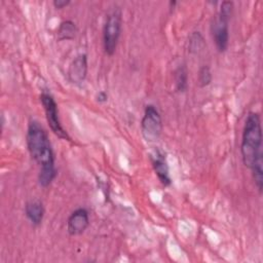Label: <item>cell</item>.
I'll return each instance as SVG.
<instances>
[{
  "instance_id": "6da1fadb",
  "label": "cell",
  "mask_w": 263,
  "mask_h": 263,
  "mask_svg": "<svg viewBox=\"0 0 263 263\" xmlns=\"http://www.w3.org/2000/svg\"><path fill=\"white\" fill-rule=\"evenodd\" d=\"M26 141L31 157L39 165L38 182L41 187H47L57 177L54 154L48 135L36 120L28 124Z\"/></svg>"
},
{
  "instance_id": "7a4b0ae2",
  "label": "cell",
  "mask_w": 263,
  "mask_h": 263,
  "mask_svg": "<svg viewBox=\"0 0 263 263\" xmlns=\"http://www.w3.org/2000/svg\"><path fill=\"white\" fill-rule=\"evenodd\" d=\"M241 158L245 166L251 168L255 160L263 156L262 153V127L258 113L250 112L246 118L240 145Z\"/></svg>"
},
{
  "instance_id": "3957f363",
  "label": "cell",
  "mask_w": 263,
  "mask_h": 263,
  "mask_svg": "<svg viewBox=\"0 0 263 263\" xmlns=\"http://www.w3.org/2000/svg\"><path fill=\"white\" fill-rule=\"evenodd\" d=\"M233 12V2L223 1L216 16L212 24L213 40L218 51L223 52L227 49L229 43V21Z\"/></svg>"
},
{
  "instance_id": "277c9868",
  "label": "cell",
  "mask_w": 263,
  "mask_h": 263,
  "mask_svg": "<svg viewBox=\"0 0 263 263\" xmlns=\"http://www.w3.org/2000/svg\"><path fill=\"white\" fill-rule=\"evenodd\" d=\"M122 13L118 7L112 9L106 17L103 28V45L108 55H113L121 34Z\"/></svg>"
},
{
  "instance_id": "5b68a950",
  "label": "cell",
  "mask_w": 263,
  "mask_h": 263,
  "mask_svg": "<svg viewBox=\"0 0 263 263\" xmlns=\"http://www.w3.org/2000/svg\"><path fill=\"white\" fill-rule=\"evenodd\" d=\"M162 132V119L154 105H147L141 121V133L147 142H155Z\"/></svg>"
},
{
  "instance_id": "8992f818",
  "label": "cell",
  "mask_w": 263,
  "mask_h": 263,
  "mask_svg": "<svg viewBox=\"0 0 263 263\" xmlns=\"http://www.w3.org/2000/svg\"><path fill=\"white\" fill-rule=\"evenodd\" d=\"M40 101H41V104L44 109L47 123H48L50 129L52 130V133L61 139L70 141V137H69L68 133L64 129V127L61 123L58 105H57V102L53 99V97L47 91H42V93L40 95Z\"/></svg>"
},
{
  "instance_id": "52a82bcc",
  "label": "cell",
  "mask_w": 263,
  "mask_h": 263,
  "mask_svg": "<svg viewBox=\"0 0 263 263\" xmlns=\"http://www.w3.org/2000/svg\"><path fill=\"white\" fill-rule=\"evenodd\" d=\"M88 225V212L83 208L75 210L67 220V230L70 235H79L83 233Z\"/></svg>"
},
{
  "instance_id": "ba28073f",
  "label": "cell",
  "mask_w": 263,
  "mask_h": 263,
  "mask_svg": "<svg viewBox=\"0 0 263 263\" xmlns=\"http://www.w3.org/2000/svg\"><path fill=\"white\" fill-rule=\"evenodd\" d=\"M87 74V55L85 53L78 54L70 64L68 69L69 80L75 84L84 81Z\"/></svg>"
},
{
  "instance_id": "9c48e42d",
  "label": "cell",
  "mask_w": 263,
  "mask_h": 263,
  "mask_svg": "<svg viewBox=\"0 0 263 263\" xmlns=\"http://www.w3.org/2000/svg\"><path fill=\"white\" fill-rule=\"evenodd\" d=\"M151 162L153 170L160 181V183L164 186H170L172 183L170 176V168L166 161V157L163 152L160 150H156L154 154L151 155Z\"/></svg>"
},
{
  "instance_id": "30bf717a",
  "label": "cell",
  "mask_w": 263,
  "mask_h": 263,
  "mask_svg": "<svg viewBox=\"0 0 263 263\" xmlns=\"http://www.w3.org/2000/svg\"><path fill=\"white\" fill-rule=\"evenodd\" d=\"M25 214L33 225L38 226L44 217V206L40 200H31L25 205Z\"/></svg>"
},
{
  "instance_id": "8fae6325",
  "label": "cell",
  "mask_w": 263,
  "mask_h": 263,
  "mask_svg": "<svg viewBox=\"0 0 263 263\" xmlns=\"http://www.w3.org/2000/svg\"><path fill=\"white\" fill-rule=\"evenodd\" d=\"M250 170L252 171L254 183L259 192L261 193L263 188V156L258 157Z\"/></svg>"
},
{
  "instance_id": "7c38bea8",
  "label": "cell",
  "mask_w": 263,
  "mask_h": 263,
  "mask_svg": "<svg viewBox=\"0 0 263 263\" xmlns=\"http://www.w3.org/2000/svg\"><path fill=\"white\" fill-rule=\"evenodd\" d=\"M175 83L178 91H185L188 87V73L184 65L179 66L175 71Z\"/></svg>"
},
{
  "instance_id": "4fadbf2b",
  "label": "cell",
  "mask_w": 263,
  "mask_h": 263,
  "mask_svg": "<svg viewBox=\"0 0 263 263\" xmlns=\"http://www.w3.org/2000/svg\"><path fill=\"white\" fill-rule=\"evenodd\" d=\"M76 31V26L72 21H64L59 27L58 35L61 40H70L75 37Z\"/></svg>"
},
{
  "instance_id": "5bb4252c",
  "label": "cell",
  "mask_w": 263,
  "mask_h": 263,
  "mask_svg": "<svg viewBox=\"0 0 263 263\" xmlns=\"http://www.w3.org/2000/svg\"><path fill=\"white\" fill-rule=\"evenodd\" d=\"M204 46V40L203 37L201 36V34L199 32H194L191 37H190V41H189V50L191 52H198L199 50L202 49V47Z\"/></svg>"
},
{
  "instance_id": "9a60e30c",
  "label": "cell",
  "mask_w": 263,
  "mask_h": 263,
  "mask_svg": "<svg viewBox=\"0 0 263 263\" xmlns=\"http://www.w3.org/2000/svg\"><path fill=\"white\" fill-rule=\"evenodd\" d=\"M212 81V73L209 66H202L198 71V84L201 87L209 85Z\"/></svg>"
},
{
  "instance_id": "2e32d148",
  "label": "cell",
  "mask_w": 263,
  "mask_h": 263,
  "mask_svg": "<svg viewBox=\"0 0 263 263\" xmlns=\"http://www.w3.org/2000/svg\"><path fill=\"white\" fill-rule=\"evenodd\" d=\"M69 4H70V0H54V1H53L54 7H55V8H59V9L64 8V7H66V6L69 5Z\"/></svg>"
},
{
  "instance_id": "e0dca14e",
  "label": "cell",
  "mask_w": 263,
  "mask_h": 263,
  "mask_svg": "<svg viewBox=\"0 0 263 263\" xmlns=\"http://www.w3.org/2000/svg\"><path fill=\"white\" fill-rule=\"evenodd\" d=\"M107 100H108V95H107L105 91L101 90V91L98 92V95H97V101H98L99 103H105V102H107Z\"/></svg>"
}]
</instances>
